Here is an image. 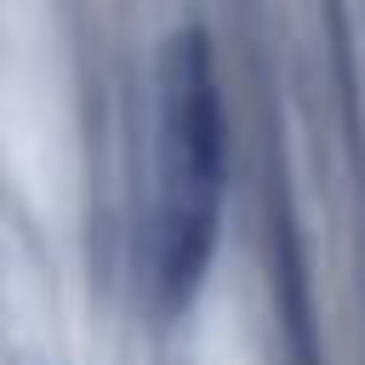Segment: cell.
I'll use <instances>...</instances> for the list:
<instances>
[{
  "label": "cell",
  "instance_id": "cell-1",
  "mask_svg": "<svg viewBox=\"0 0 365 365\" xmlns=\"http://www.w3.org/2000/svg\"><path fill=\"white\" fill-rule=\"evenodd\" d=\"M222 228V97L200 29H177L154 63V200L148 285L165 314L188 308Z\"/></svg>",
  "mask_w": 365,
  "mask_h": 365
}]
</instances>
